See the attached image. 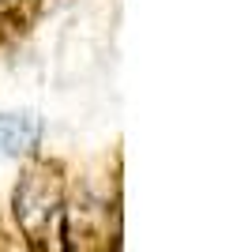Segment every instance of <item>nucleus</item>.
I'll return each mask as SVG.
<instances>
[{
  "label": "nucleus",
  "mask_w": 248,
  "mask_h": 252,
  "mask_svg": "<svg viewBox=\"0 0 248 252\" xmlns=\"http://www.w3.org/2000/svg\"><path fill=\"white\" fill-rule=\"evenodd\" d=\"M41 121L34 113H0V158H23L38 147Z\"/></svg>",
  "instance_id": "obj_1"
},
{
  "label": "nucleus",
  "mask_w": 248,
  "mask_h": 252,
  "mask_svg": "<svg viewBox=\"0 0 248 252\" xmlns=\"http://www.w3.org/2000/svg\"><path fill=\"white\" fill-rule=\"evenodd\" d=\"M8 4H15V0H0V8H8Z\"/></svg>",
  "instance_id": "obj_2"
}]
</instances>
